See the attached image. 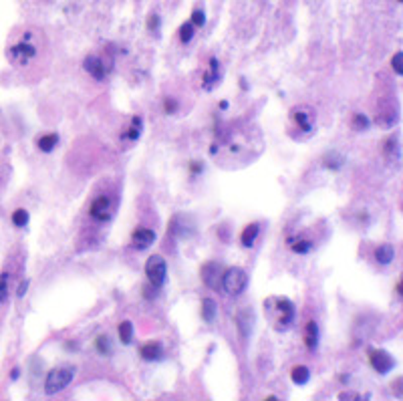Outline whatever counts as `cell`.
Here are the masks:
<instances>
[{
	"label": "cell",
	"mask_w": 403,
	"mask_h": 401,
	"mask_svg": "<svg viewBox=\"0 0 403 401\" xmlns=\"http://www.w3.org/2000/svg\"><path fill=\"white\" fill-rule=\"evenodd\" d=\"M111 208H113V206H111L109 196H99V198L93 200L89 214H91V218L97 220V222H107V220L111 218Z\"/></svg>",
	"instance_id": "52a82bcc"
},
{
	"label": "cell",
	"mask_w": 403,
	"mask_h": 401,
	"mask_svg": "<svg viewBox=\"0 0 403 401\" xmlns=\"http://www.w3.org/2000/svg\"><path fill=\"white\" fill-rule=\"evenodd\" d=\"M85 71H87L91 77H95L97 81L105 79V73H107L103 59H99V57H95V55H91V57L85 59Z\"/></svg>",
	"instance_id": "8fae6325"
},
{
	"label": "cell",
	"mask_w": 403,
	"mask_h": 401,
	"mask_svg": "<svg viewBox=\"0 0 403 401\" xmlns=\"http://www.w3.org/2000/svg\"><path fill=\"white\" fill-rule=\"evenodd\" d=\"M287 244L291 246V250L295 254H309L313 250V240H309L305 236H291L287 240Z\"/></svg>",
	"instance_id": "7c38bea8"
},
{
	"label": "cell",
	"mask_w": 403,
	"mask_h": 401,
	"mask_svg": "<svg viewBox=\"0 0 403 401\" xmlns=\"http://www.w3.org/2000/svg\"><path fill=\"white\" fill-rule=\"evenodd\" d=\"M19 371H21V369H13V379H17V377H19Z\"/></svg>",
	"instance_id": "8d00e7d4"
},
{
	"label": "cell",
	"mask_w": 403,
	"mask_h": 401,
	"mask_svg": "<svg viewBox=\"0 0 403 401\" xmlns=\"http://www.w3.org/2000/svg\"><path fill=\"white\" fill-rule=\"evenodd\" d=\"M246 285H248V275L238 269V266H234V269H228L224 275H222V287L228 295L232 297H238L246 291Z\"/></svg>",
	"instance_id": "277c9868"
},
{
	"label": "cell",
	"mask_w": 403,
	"mask_h": 401,
	"mask_svg": "<svg viewBox=\"0 0 403 401\" xmlns=\"http://www.w3.org/2000/svg\"><path fill=\"white\" fill-rule=\"evenodd\" d=\"M258 232H260V226H258V224H248V226L242 230V234H240V242H242V246L250 248V246L254 244Z\"/></svg>",
	"instance_id": "e0dca14e"
},
{
	"label": "cell",
	"mask_w": 403,
	"mask_h": 401,
	"mask_svg": "<svg viewBox=\"0 0 403 401\" xmlns=\"http://www.w3.org/2000/svg\"><path fill=\"white\" fill-rule=\"evenodd\" d=\"M95 345H97V351L101 355H111L113 353V345H111V339L107 335H99L97 341H95Z\"/></svg>",
	"instance_id": "603a6c76"
},
{
	"label": "cell",
	"mask_w": 403,
	"mask_h": 401,
	"mask_svg": "<svg viewBox=\"0 0 403 401\" xmlns=\"http://www.w3.org/2000/svg\"><path fill=\"white\" fill-rule=\"evenodd\" d=\"M192 37H194V25L188 23V25H184V27L180 29V39H182V43H190Z\"/></svg>",
	"instance_id": "4316f807"
},
{
	"label": "cell",
	"mask_w": 403,
	"mask_h": 401,
	"mask_svg": "<svg viewBox=\"0 0 403 401\" xmlns=\"http://www.w3.org/2000/svg\"><path fill=\"white\" fill-rule=\"evenodd\" d=\"M293 119H295V123H297V127L301 129V131H305V133H311L313 129H315V113H313V109L311 107H297V109H293Z\"/></svg>",
	"instance_id": "ba28073f"
},
{
	"label": "cell",
	"mask_w": 403,
	"mask_h": 401,
	"mask_svg": "<svg viewBox=\"0 0 403 401\" xmlns=\"http://www.w3.org/2000/svg\"><path fill=\"white\" fill-rule=\"evenodd\" d=\"M293 381L297 383V385H307L309 383V379H311V371H309V367H303V365H299V367H295L293 369Z\"/></svg>",
	"instance_id": "7402d4cb"
},
{
	"label": "cell",
	"mask_w": 403,
	"mask_h": 401,
	"mask_svg": "<svg viewBox=\"0 0 403 401\" xmlns=\"http://www.w3.org/2000/svg\"><path fill=\"white\" fill-rule=\"evenodd\" d=\"M11 283H13V275L11 271H3L0 273V305H5L9 301L11 295Z\"/></svg>",
	"instance_id": "9a60e30c"
},
{
	"label": "cell",
	"mask_w": 403,
	"mask_h": 401,
	"mask_svg": "<svg viewBox=\"0 0 403 401\" xmlns=\"http://www.w3.org/2000/svg\"><path fill=\"white\" fill-rule=\"evenodd\" d=\"M216 313H218L216 303H214L212 299H204V301H202V319H204L206 323H214Z\"/></svg>",
	"instance_id": "ffe728a7"
},
{
	"label": "cell",
	"mask_w": 403,
	"mask_h": 401,
	"mask_svg": "<svg viewBox=\"0 0 403 401\" xmlns=\"http://www.w3.org/2000/svg\"><path fill=\"white\" fill-rule=\"evenodd\" d=\"M158 25H160V21H158V17H154V19L150 21V29H158Z\"/></svg>",
	"instance_id": "e575fe53"
},
{
	"label": "cell",
	"mask_w": 403,
	"mask_h": 401,
	"mask_svg": "<svg viewBox=\"0 0 403 401\" xmlns=\"http://www.w3.org/2000/svg\"><path fill=\"white\" fill-rule=\"evenodd\" d=\"M206 23V17H204V13L202 11H196L194 15H192V25H196V27H202Z\"/></svg>",
	"instance_id": "f546056e"
},
{
	"label": "cell",
	"mask_w": 403,
	"mask_h": 401,
	"mask_svg": "<svg viewBox=\"0 0 403 401\" xmlns=\"http://www.w3.org/2000/svg\"><path fill=\"white\" fill-rule=\"evenodd\" d=\"M146 275H148V281L154 289H162L166 283V275H168L166 260L158 254L150 256V260L146 262Z\"/></svg>",
	"instance_id": "5b68a950"
},
{
	"label": "cell",
	"mask_w": 403,
	"mask_h": 401,
	"mask_svg": "<svg viewBox=\"0 0 403 401\" xmlns=\"http://www.w3.org/2000/svg\"><path fill=\"white\" fill-rule=\"evenodd\" d=\"M131 242L138 250H146L156 242V232H152L148 228H138L131 236Z\"/></svg>",
	"instance_id": "9c48e42d"
},
{
	"label": "cell",
	"mask_w": 403,
	"mask_h": 401,
	"mask_svg": "<svg viewBox=\"0 0 403 401\" xmlns=\"http://www.w3.org/2000/svg\"><path fill=\"white\" fill-rule=\"evenodd\" d=\"M339 399H363V395H359V393H351V391H345V393L339 395Z\"/></svg>",
	"instance_id": "d6a6232c"
},
{
	"label": "cell",
	"mask_w": 403,
	"mask_h": 401,
	"mask_svg": "<svg viewBox=\"0 0 403 401\" xmlns=\"http://www.w3.org/2000/svg\"><path fill=\"white\" fill-rule=\"evenodd\" d=\"M264 313L275 329L287 331L295 323L297 309H295V303L287 297H268L264 301Z\"/></svg>",
	"instance_id": "7a4b0ae2"
},
{
	"label": "cell",
	"mask_w": 403,
	"mask_h": 401,
	"mask_svg": "<svg viewBox=\"0 0 403 401\" xmlns=\"http://www.w3.org/2000/svg\"><path fill=\"white\" fill-rule=\"evenodd\" d=\"M75 377V367L71 365H65V367H57L53 371H49L47 375V381H45V391L49 395L57 393V391H63Z\"/></svg>",
	"instance_id": "3957f363"
},
{
	"label": "cell",
	"mask_w": 403,
	"mask_h": 401,
	"mask_svg": "<svg viewBox=\"0 0 403 401\" xmlns=\"http://www.w3.org/2000/svg\"><path fill=\"white\" fill-rule=\"evenodd\" d=\"M27 289H29V281H25V283H21V287H19V297H25V293H27Z\"/></svg>",
	"instance_id": "836d02e7"
},
{
	"label": "cell",
	"mask_w": 403,
	"mask_h": 401,
	"mask_svg": "<svg viewBox=\"0 0 403 401\" xmlns=\"http://www.w3.org/2000/svg\"><path fill=\"white\" fill-rule=\"evenodd\" d=\"M43 33L35 29H25L7 47V59L15 69L33 67L43 53Z\"/></svg>",
	"instance_id": "6da1fadb"
},
{
	"label": "cell",
	"mask_w": 403,
	"mask_h": 401,
	"mask_svg": "<svg viewBox=\"0 0 403 401\" xmlns=\"http://www.w3.org/2000/svg\"><path fill=\"white\" fill-rule=\"evenodd\" d=\"M385 152H389L391 154V160H399V148H397V142H395V138H391V140H387L385 142Z\"/></svg>",
	"instance_id": "83f0119b"
},
{
	"label": "cell",
	"mask_w": 403,
	"mask_h": 401,
	"mask_svg": "<svg viewBox=\"0 0 403 401\" xmlns=\"http://www.w3.org/2000/svg\"><path fill=\"white\" fill-rule=\"evenodd\" d=\"M393 258H395V250L391 244H381L375 250V260L379 264H389V262H393Z\"/></svg>",
	"instance_id": "ac0fdd59"
},
{
	"label": "cell",
	"mask_w": 403,
	"mask_h": 401,
	"mask_svg": "<svg viewBox=\"0 0 403 401\" xmlns=\"http://www.w3.org/2000/svg\"><path fill=\"white\" fill-rule=\"evenodd\" d=\"M142 129H144V119L142 117H133L131 119V127H129V131L125 133V140H129V142H138L140 140V136H142Z\"/></svg>",
	"instance_id": "d6986e66"
},
{
	"label": "cell",
	"mask_w": 403,
	"mask_h": 401,
	"mask_svg": "<svg viewBox=\"0 0 403 401\" xmlns=\"http://www.w3.org/2000/svg\"><path fill=\"white\" fill-rule=\"evenodd\" d=\"M401 59H403V55H401V53H395V57H393V61H391L393 71H395L397 75H401Z\"/></svg>",
	"instance_id": "4dcf8cb0"
},
{
	"label": "cell",
	"mask_w": 403,
	"mask_h": 401,
	"mask_svg": "<svg viewBox=\"0 0 403 401\" xmlns=\"http://www.w3.org/2000/svg\"><path fill=\"white\" fill-rule=\"evenodd\" d=\"M119 339H121V343H131V339H133V325L129 323V321H123L121 325H119Z\"/></svg>",
	"instance_id": "d4e9b609"
},
{
	"label": "cell",
	"mask_w": 403,
	"mask_h": 401,
	"mask_svg": "<svg viewBox=\"0 0 403 401\" xmlns=\"http://www.w3.org/2000/svg\"><path fill=\"white\" fill-rule=\"evenodd\" d=\"M57 144H59V136H57V133H47V136H41V138L37 140L39 150L45 152V154L53 152V150L57 148Z\"/></svg>",
	"instance_id": "2e32d148"
},
{
	"label": "cell",
	"mask_w": 403,
	"mask_h": 401,
	"mask_svg": "<svg viewBox=\"0 0 403 401\" xmlns=\"http://www.w3.org/2000/svg\"><path fill=\"white\" fill-rule=\"evenodd\" d=\"M142 357L146 361H160L164 357V347L160 341H152V343H146L142 347Z\"/></svg>",
	"instance_id": "4fadbf2b"
},
{
	"label": "cell",
	"mask_w": 403,
	"mask_h": 401,
	"mask_svg": "<svg viewBox=\"0 0 403 401\" xmlns=\"http://www.w3.org/2000/svg\"><path fill=\"white\" fill-rule=\"evenodd\" d=\"M192 172H194V174L202 172V166H200V164H192Z\"/></svg>",
	"instance_id": "d590c367"
},
{
	"label": "cell",
	"mask_w": 403,
	"mask_h": 401,
	"mask_svg": "<svg viewBox=\"0 0 403 401\" xmlns=\"http://www.w3.org/2000/svg\"><path fill=\"white\" fill-rule=\"evenodd\" d=\"M164 109H166V113H176L178 111V101L176 99H166Z\"/></svg>",
	"instance_id": "1f68e13d"
},
{
	"label": "cell",
	"mask_w": 403,
	"mask_h": 401,
	"mask_svg": "<svg viewBox=\"0 0 403 401\" xmlns=\"http://www.w3.org/2000/svg\"><path fill=\"white\" fill-rule=\"evenodd\" d=\"M202 281L210 289H218V285H220V264H216V262L204 264L202 266Z\"/></svg>",
	"instance_id": "30bf717a"
},
{
	"label": "cell",
	"mask_w": 403,
	"mask_h": 401,
	"mask_svg": "<svg viewBox=\"0 0 403 401\" xmlns=\"http://www.w3.org/2000/svg\"><path fill=\"white\" fill-rule=\"evenodd\" d=\"M343 166V158H339L337 154H331L329 158H327V168H331V170H339Z\"/></svg>",
	"instance_id": "f1b7e54d"
},
{
	"label": "cell",
	"mask_w": 403,
	"mask_h": 401,
	"mask_svg": "<svg viewBox=\"0 0 403 401\" xmlns=\"http://www.w3.org/2000/svg\"><path fill=\"white\" fill-rule=\"evenodd\" d=\"M218 61L216 59H212L210 61V71L204 75V89H212L216 83H218Z\"/></svg>",
	"instance_id": "44dd1931"
},
{
	"label": "cell",
	"mask_w": 403,
	"mask_h": 401,
	"mask_svg": "<svg viewBox=\"0 0 403 401\" xmlns=\"http://www.w3.org/2000/svg\"><path fill=\"white\" fill-rule=\"evenodd\" d=\"M305 345L311 351H315L317 345H319V325L315 321H309L307 327H305Z\"/></svg>",
	"instance_id": "5bb4252c"
},
{
	"label": "cell",
	"mask_w": 403,
	"mask_h": 401,
	"mask_svg": "<svg viewBox=\"0 0 403 401\" xmlns=\"http://www.w3.org/2000/svg\"><path fill=\"white\" fill-rule=\"evenodd\" d=\"M13 224H15L17 228H25V226L29 224V212H27L25 208H17V210L13 212Z\"/></svg>",
	"instance_id": "cb8c5ba5"
},
{
	"label": "cell",
	"mask_w": 403,
	"mask_h": 401,
	"mask_svg": "<svg viewBox=\"0 0 403 401\" xmlns=\"http://www.w3.org/2000/svg\"><path fill=\"white\" fill-rule=\"evenodd\" d=\"M353 129H357V131L369 129V119L363 113H355V117H353Z\"/></svg>",
	"instance_id": "484cf974"
},
{
	"label": "cell",
	"mask_w": 403,
	"mask_h": 401,
	"mask_svg": "<svg viewBox=\"0 0 403 401\" xmlns=\"http://www.w3.org/2000/svg\"><path fill=\"white\" fill-rule=\"evenodd\" d=\"M369 363L371 367L377 371V373H389L393 367H395V359L387 353V351H381V349H373L369 353Z\"/></svg>",
	"instance_id": "8992f818"
}]
</instances>
